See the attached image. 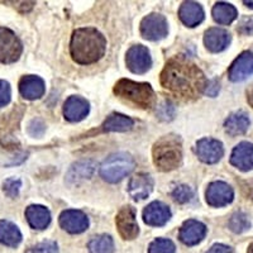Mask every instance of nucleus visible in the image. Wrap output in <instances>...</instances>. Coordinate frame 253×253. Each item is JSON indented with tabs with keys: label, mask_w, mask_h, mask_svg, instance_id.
<instances>
[{
	"label": "nucleus",
	"mask_w": 253,
	"mask_h": 253,
	"mask_svg": "<svg viewBox=\"0 0 253 253\" xmlns=\"http://www.w3.org/2000/svg\"><path fill=\"white\" fill-rule=\"evenodd\" d=\"M161 85L181 100H195L207 89V79L195 63L184 57L171 58L161 72Z\"/></svg>",
	"instance_id": "obj_1"
},
{
	"label": "nucleus",
	"mask_w": 253,
	"mask_h": 253,
	"mask_svg": "<svg viewBox=\"0 0 253 253\" xmlns=\"http://www.w3.org/2000/svg\"><path fill=\"white\" fill-rule=\"evenodd\" d=\"M107 49V40L98 29L80 28L72 33L70 51L74 61L90 65L100 60Z\"/></svg>",
	"instance_id": "obj_2"
},
{
	"label": "nucleus",
	"mask_w": 253,
	"mask_h": 253,
	"mask_svg": "<svg viewBox=\"0 0 253 253\" xmlns=\"http://www.w3.org/2000/svg\"><path fill=\"white\" fill-rule=\"evenodd\" d=\"M153 162L158 170L172 171L177 169L182 161L181 141L176 135H166L153 146Z\"/></svg>",
	"instance_id": "obj_3"
},
{
	"label": "nucleus",
	"mask_w": 253,
	"mask_h": 253,
	"mask_svg": "<svg viewBox=\"0 0 253 253\" xmlns=\"http://www.w3.org/2000/svg\"><path fill=\"white\" fill-rule=\"evenodd\" d=\"M114 92L117 96L133 103L142 109H151L156 103V94L152 86L147 83L122 79L115 84Z\"/></svg>",
	"instance_id": "obj_4"
},
{
	"label": "nucleus",
	"mask_w": 253,
	"mask_h": 253,
	"mask_svg": "<svg viewBox=\"0 0 253 253\" xmlns=\"http://www.w3.org/2000/svg\"><path fill=\"white\" fill-rule=\"evenodd\" d=\"M135 162L129 153H114L110 155L100 166V175L110 184L122 181L126 176L134 170Z\"/></svg>",
	"instance_id": "obj_5"
},
{
	"label": "nucleus",
	"mask_w": 253,
	"mask_h": 253,
	"mask_svg": "<svg viewBox=\"0 0 253 253\" xmlns=\"http://www.w3.org/2000/svg\"><path fill=\"white\" fill-rule=\"evenodd\" d=\"M23 46L13 31L0 27V62L13 63L22 55Z\"/></svg>",
	"instance_id": "obj_6"
},
{
	"label": "nucleus",
	"mask_w": 253,
	"mask_h": 253,
	"mask_svg": "<svg viewBox=\"0 0 253 253\" xmlns=\"http://www.w3.org/2000/svg\"><path fill=\"white\" fill-rule=\"evenodd\" d=\"M169 33V24L164 15L153 14L147 15L141 22V35L148 41H160Z\"/></svg>",
	"instance_id": "obj_7"
},
{
	"label": "nucleus",
	"mask_w": 253,
	"mask_h": 253,
	"mask_svg": "<svg viewBox=\"0 0 253 253\" xmlns=\"http://www.w3.org/2000/svg\"><path fill=\"white\" fill-rule=\"evenodd\" d=\"M126 62L128 69L133 74H144L152 66V58H151L150 51L141 44L132 46L128 49Z\"/></svg>",
	"instance_id": "obj_8"
},
{
	"label": "nucleus",
	"mask_w": 253,
	"mask_h": 253,
	"mask_svg": "<svg viewBox=\"0 0 253 253\" xmlns=\"http://www.w3.org/2000/svg\"><path fill=\"white\" fill-rule=\"evenodd\" d=\"M115 224L118 228L119 234L123 239H132L137 238L139 233V228L135 220V210L132 207H124L123 209L119 210L115 218Z\"/></svg>",
	"instance_id": "obj_9"
},
{
	"label": "nucleus",
	"mask_w": 253,
	"mask_h": 253,
	"mask_svg": "<svg viewBox=\"0 0 253 253\" xmlns=\"http://www.w3.org/2000/svg\"><path fill=\"white\" fill-rule=\"evenodd\" d=\"M234 191L228 184L223 181H215L208 186L207 203L210 207L220 208L233 202Z\"/></svg>",
	"instance_id": "obj_10"
},
{
	"label": "nucleus",
	"mask_w": 253,
	"mask_h": 253,
	"mask_svg": "<svg viewBox=\"0 0 253 253\" xmlns=\"http://www.w3.org/2000/svg\"><path fill=\"white\" fill-rule=\"evenodd\" d=\"M60 225L71 234L83 233L89 227V219L80 210H65L60 215Z\"/></svg>",
	"instance_id": "obj_11"
},
{
	"label": "nucleus",
	"mask_w": 253,
	"mask_h": 253,
	"mask_svg": "<svg viewBox=\"0 0 253 253\" xmlns=\"http://www.w3.org/2000/svg\"><path fill=\"white\" fill-rule=\"evenodd\" d=\"M253 74V53L250 51L242 52L241 55L230 65L228 76L233 83H239Z\"/></svg>",
	"instance_id": "obj_12"
},
{
	"label": "nucleus",
	"mask_w": 253,
	"mask_h": 253,
	"mask_svg": "<svg viewBox=\"0 0 253 253\" xmlns=\"http://www.w3.org/2000/svg\"><path fill=\"white\" fill-rule=\"evenodd\" d=\"M224 148L221 142L213 138H203L196 144V155L205 164H216L223 157Z\"/></svg>",
	"instance_id": "obj_13"
},
{
	"label": "nucleus",
	"mask_w": 253,
	"mask_h": 253,
	"mask_svg": "<svg viewBox=\"0 0 253 253\" xmlns=\"http://www.w3.org/2000/svg\"><path fill=\"white\" fill-rule=\"evenodd\" d=\"M205 234H207L205 224H203L202 221L190 219L182 224L180 233H178V238L184 245L195 246L204 239Z\"/></svg>",
	"instance_id": "obj_14"
},
{
	"label": "nucleus",
	"mask_w": 253,
	"mask_h": 253,
	"mask_svg": "<svg viewBox=\"0 0 253 253\" xmlns=\"http://www.w3.org/2000/svg\"><path fill=\"white\" fill-rule=\"evenodd\" d=\"M171 210L166 204L161 202L151 203L143 210V220L146 224L152 227H162L170 220Z\"/></svg>",
	"instance_id": "obj_15"
},
{
	"label": "nucleus",
	"mask_w": 253,
	"mask_h": 253,
	"mask_svg": "<svg viewBox=\"0 0 253 253\" xmlns=\"http://www.w3.org/2000/svg\"><path fill=\"white\" fill-rule=\"evenodd\" d=\"M230 164L241 171L253 170V144L250 142L237 144L230 155Z\"/></svg>",
	"instance_id": "obj_16"
},
{
	"label": "nucleus",
	"mask_w": 253,
	"mask_h": 253,
	"mask_svg": "<svg viewBox=\"0 0 253 253\" xmlns=\"http://www.w3.org/2000/svg\"><path fill=\"white\" fill-rule=\"evenodd\" d=\"M153 190V180L148 173H137L129 181L128 191L135 202L148 198Z\"/></svg>",
	"instance_id": "obj_17"
},
{
	"label": "nucleus",
	"mask_w": 253,
	"mask_h": 253,
	"mask_svg": "<svg viewBox=\"0 0 253 253\" xmlns=\"http://www.w3.org/2000/svg\"><path fill=\"white\" fill-rule=\"evenodd\" d=\"M89 103L81 96H70L63 107V115L69 122H80L89 114Z\"/></svg>",
	"instance_id": "obj_18"
},
{
	"label": "nucleus",
	"mask_w": 253,
	"mask_h": 253,
	"mask_svg": "<svg viewBox=\"0 0 253 253\" xmlns=\"http://www.w3.org/2000/svg\"><path fill=\"white\" fill-rule=\"evenodd\" d=\"M19 91L28 100L40 99L44 94V81L40 76H23L19 81Z\"/></svg>",
	"instance_id": "obj_19"
},
{
	"label": "nucleus",
	"mask_w": 253,
	"mask_h": 253,
	"mask_svg": "<svg viewBox=\"0 0 253 253\" xmlns=\"http://www.w3.org/2000/svg\"><path fill=\"white\" fill-rule=\"evenodd\" d=\"M229 32L223 28H210L205 32L204 43L207 48L211 52L224 51L230 43Z\"/></svg>",
	"instance_id": "obj_20"
},
{
	"label": "nucleus",
	"mask_w": 253,
	"mask_h": 253,
	"mask_svg": "<svg viewBox=\"0 0 253 253\" xmlns=\"http://www.w3.org/2000/svg\"><path fill=\"white\" fill-rule=\"evenodd\" d=\"M178 17L182 23L187 27H196L204 20L203 6L195 1H185L178 10Z\"/></svg>",
	"instance_id": "obj_21"
},
{
	"label": "nucleus",
	"mask_w": 253,
	"mask_h": 253,
	"mask_svg": "<svg viewBox=\"0 0 253 253\" xmlns=\"http://www.w3.org/2000/svg\"><path fill=\"white\" fill-rule=\"evenodd\" d=\"M26 218L35 229H46L51 223V213L43 205H29L26 210Z\"/></svg>",
	"instance_id": "obj_22"
},
{
	"label": "nucleus",
	"mask_w": 253,
	"mask_h": 253,
	"mask_svg": "<svg viewBox=\"0 0 253 253\" xmlns=\"http://www.w3.org/2000/svg\"><path fill=\"white\" fill-rule=\"evenodd\" d=\"M250 123V117L245 112H236L228 117L224 123V128L228 134L239 135L247 132Z\"/></svg>",
	"instance_id": "obj_23"
},
{
	"label": "nucleus",
	"mask_w": 253,
	"mask_h": 253,
	"mask_svg": "<svg viewBox=\"0 0 253 253\" xmlns=\"http://www.w3.org/2000/svg\"><path fill=\"white\" fill-rule=\"evenodd\" d=\"M22 242V233L19 228L12 221H0V243L8 247H17Z\"/></svg>",
	"instance_id": "obj_24"
},
{
	"label": "nucleus",
	"mask_w": 253,
	"mask_h": 253,
	"mask_svg": "<svg viewBox=\"0 0 253 253\" xmlns=\"http://www.w3.org/2000/svg\"><path fill=\"white\" fill-rule=\"evenodd\" d=\"M133 126H134V122L129 117H126L119 113H113L103 123V130L104 132H126L132 129Z\"/></svg>",
	"instance_id": "obj_25"
},
{
	"label": "nucleus",
	"mask_w": 253,
	"mask_h": 253,
	"mask_svg": "<svg viewBox=\"0 0 253 253\" xmlns=\"http://www.w3.org/2000/svg\"><path fill=\"white\" fill-rule=\"evenodd\" d=\"M95 164L90 160L86 161L76 162L71 166L67 173V181L69 182H79L85 178H90L94 173Z\"/></svg>",
	"instance_id": "obj_26"
},
{
	"label": "nucleus",
	"mask_w": 253,
	"mask_h": 253,
	"mask_svg": "<svg viewBox=\"0 0 253 253\" xmlns=\"http://www.w3.org/2000/svg\"><path fill=\"white\" fill-rule=\"evenodd\" d=\"M238 15L237 9L232 4L219 1L213 8V18L219 24H230Z\"/></svg>",
	"instance_id": "obj_27"
},
{
	"label": "nucleus",
	"mask_w": 253,
	"mask_h": 253,
	"mask_svg": "<svg viewBox=\"0 0 253 253\" xmlns=\"http://www.w3.org/2000/svg\"><path fill=\"white\" fill-rule=\"evenodd\" d=\"M90 253H113L114 252V242L110 236L101 234L96 236L89 242Z\"/></svg>",
	"instance_id": "obj_28"
},
{
	"label": "nucleus",
	"mask_w": 253,
	"mask_h": 253,
	"mask_svg": "<svg viewBox=\"0 0 253 253\" xmlns=\"http://www.w3.org/2000/svg\"><path fill=\"white\" fill-rule=\"evenodd\" d=\"M251 228V221L243 211H237L229 219V229L234 233H243Z\"/></svg>",
	"instance_id": "obj_29"
},
{
	"label": "nucleus",
	"mask_w": 253,
	"mask_h": 253,
	"mask_svg": "<svg viewBox=\"0 0 253 253\" xmlns=\"http://www.w3.org/2000/svg\"><path fill=\"white\" fill-rule=\"evenodd\" d=\"M176 247L173 242L166 238H157L148 248V253H175Z\"/></svg>",
	"instance_id": "obj_30"
},
{
	"label": "nucleus",
	"mask_w": 253,
	"mask_h": 253,
	"mask_svg": "<svg viewBox=\"0 0 253 253\" xmlns=\"http://www.w3.org/2000/svg\"><path fill=\"white\" fill-rule=\"evenodd\" d=\"M194 193L191 187L187 186V185H178L175 187V190L172 191V198L175 199L176 202L180 203V204H185V203H189L191 199H193Z\"/></svg>",
	"instance_id": "obj_31"
},
{
	"label": "nucleus",
	"mask_w": 253,
	"mask_h": 253,
	"mask_svg": "<svg viewBox=\"0 0 253 253\" xmlns=\"http://www.w3.org/2000/svg\"><path fill=\"white\" fill-rule=\"evenodd\" d=\"M22 187V181H20L19 178L15 177H10L6 178L5 181L3 184V191L6 196L9 198H17L19 195V190Z\"/></svg>",
	"instance_id": "obj_32"
},
{
	"label": "nucleus",
	"mask_w": 253,
	"mask_h": 253,
	"mask_svg": "<svg viewBox=\"0 0 253 253\" xmlns=\"http://www.w3.org/2000/svg\"><path fill=\"white\" fill-rule=\"evenodd\" d=\"M26 253H58L57 245L52 241H44L29 248Z\"/></svg>",
	"instance_id": "obj_33"
},
{
	"label": "nucleus",
	"mask_w": 253,
	"mask_h": 253,
	"mask_svg": "<svg viewBox=\"0 0 253 253\" xmlns=\"http://www.w3.org/2000/svg\"><path fill=\"white\" fill-rule=\"evenodd\" d=\"M157 115L161 121H172L173 115H175V108H173V105L170 101H164L158 107Z\"/></svg>",
	"instance_id": "obj_34"
},
{
	"label": "nucleus",
	"mask_w": 253,
	"mask_h": 253,
	"mask_svg": "<svg viewBox=\"0 0 253 253\" xmlns=\"http://www.w3.org/2000/svg\"><path fill=\"white\" fill-rule=\"evenodd\" d=\"M12 99V89L8 81L0 80V108L5 107Z\"/></svg>",
	"instance_id": "obj_35"
},
{
	"label": "nucleus",
	"mask_w": 253,
	"mask_h": 253,
	"mask_svg": "<svg viewBox=\"0 0 253 253\" xmlns=\"http://www.w3.org/2000/svg\"><path fill=\"white\" fill-rule=\"evenodd\" d=\"M29 134L33 135V137H40V135L43 134L44 132V124L40 121V119H35L29 123L28 126Z\"/></svg>",
	"instance_id": "obj_36"
},
{
	"label": "nucleus",
	"mask_w": 253,
	"mask_h": 253,
	"mask_svg": "<svg viewBox=\"0 0 253 253\" xmlns=\"http://www.w3.org/2000/svg\"><path fill=\"white\" fill-rule=\"evenodd\" d=\"M9 4H13L17 10H19L20 13H27L29 10H32V8L36 5L35 1H6Z\"/></svg>",
	"instance_id": "obj_37"
},
{
	"label": "nucleus",
	"mask_w": 253,
	"mask_h": 253,
	"mask_svg": "<svg viewBox=\"0 0 253 253\" xmlns=\"http://www.w3.org/2000/svg\"><path fill=\"white\" fill-rule=\"evenodd\" d=\"M205 92H207L208 95H210V96H215V95L219 92V83H218V81L213 80V81H210V83H208L207 89H205Z\"/></svg>",
	"instance_id": "obj_38"
},
{
	"label": "nucleus",
	"mask_w": 253,
	"mask_h": 253,
	"mask_svg": "<svg viewBox=\"0 0 253 253\" xmlns=\"http://www.w3.org/2000/svg\"><path fill=\"white\" fill-rule=\"evenodd\" d=\"M207 253H233L232 248L225 245H214Z\"/></svg>",
	"instance_id": "obj_39"
},
{
	"label": "nucleus",
	"mask_w": 253,
	"mask_h": 253,
	"mask_svg": "<svg viewBox=\"0 0 253 253\" xmlns=\"http://www.w3.org/2000/svg\"><path fill=\"white\" fill-rule=\"evenodd\" d=\"M247 99H248V103L251 104V107H253V87L250 90V92H248Z\"/></svg>",
	"instance_id": "obj_40"
},
{
	"label": "nucleus",
	"mask_w": 253,
	"mask_h": 253,
	"mask_svg": "<svg viewBox=\"0 0 253 253\" xmlns=\"http://www.w3.org/2000/svg\"><path fill=\"white\" fill-rule=\"evenodd\" d=\"M243 3H245L246 5L248 6V8H252L253 9V1H252V0H250V1H247V0H246V1H243Z\"/></svg>",
	"instance_id": "obj_41"
},
{
	"label": "nucleus",
	"mask_w": 253,
	"mask_h": 253,
	"mask_svg": "<svg viewBox=\"0 0 253 253\" xmlns=\"http://www.w3.org/2000/svg\"><path fill=\"white\" fill-rule=\"evenodd\" d=\"M247 253H253V243H251V245H250Z\"/></svg>",
	"instance_id": "obj_42"
}]
</instances>
